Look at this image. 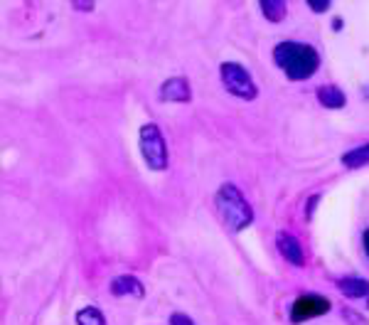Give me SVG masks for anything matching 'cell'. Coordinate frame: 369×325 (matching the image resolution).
<instances>
[{"mask_svg": "<svg viewBox=\"0 0 369 325\" xmlns=\"http://www.w3.org/2000/svg\"><path fill=\"white\" fill-rule=\"evenodd\" d=\"M261 13L269 22H281L288 13V6L283 0H261Z\"/></svg>", "mask_w": 369, "mask_h": 325, "instance_id": "8fae6325", "label": "cell"}, {"mask_svg": "<svg viewBox=\"0 0 369 325\" xmlns=\"http://www.w3.org/2000/svg\"><path fill=\"white\" fill-rule=\"evenodd\" d=\"M342 313H345V318H347L349 323H354V325H367V320H364V318H359L357 313H352V310H347V308H345Z\"/></svg>", "mask_w": 369, "mask_h": 325, "instance_id": "2e32d148", "label": "cell"}, {"mask_svg": "<svg viewBox=\"0 0 369 325\" xmlns=\"http://www.w3.org/2000/svg\"><path fill=\"white\" fill-rule=\"evenodd\" d=\"M342 165L345 168H364V165H369V143H364V146L345 153Z\"/></svg>", "mask_w": 369, "mask_h": 325, "instance_id": "7c38bea8", "label": "cell"}, {"mask_svg": "<svg viewBox=\"0 0 369 325\" xmlns=\"http://www.w3.org/2000/svg\"><path fill=\"white\" fill-rule=\"evenodd\" d=\"M170 325H195V323L190 320V315H185V313H172V315H170Z\"/></svg>", "mask_w": 369, "mask_h": 325, "instance_id": "5bb4252c", "label": "cell"}, {"mask_svg": "<svg viewBox=\"0 0 369 325\" xmlns=\"http://www.w3.org/2000/svg\"><path fill=\"white\" fill-rule=\"evenodd\" d=\"M276 247H278L281 257L286 259L288 264H293V266H303V264H306L301 241H298L293 234H288V232H281V234L276 236Z\"/></svg>", "mask_w": 369, "mask_h": 325, "instance_id": "52a82bcc", "label": "cell"}, {"mask_svg": "<svg viewBox=\"0 0 369 325\" xmlns=\"http://www.w3.org/2000/svg\"><path fill=\"white\" fill-rule=\"evenodd\" d=\"M190 99H193V91H190V82L185 77H170L163 82L160 101H167V104H188Z\"/></svg>", "mask_w": 369, "mask_h": 325, "instance_id": "8992f818", "label": "cell"}, {"mask_svg": "<svg viewBox=\"0 0 369 325\" xmlns=\"http://www.w3.org/2000/svg\"><path fill=\"white\" fill-rule=\"evenodd\" d=\"M111 294L114 296H130V298H143V296H146V289H143V283L138 281L135 276L123 273V276H119V278L111 281Z\"/></svg>", "mask_w": 369, "mask_h": 325, "instance_id": "ba28073f", "label": "cell"}, {"mask_svg": "<svg viewBox=\"0 0 369 325\" xmlns=\"http://www.w3.org/2000/svg\"><path fill=\"white\" fill-rule=\"evenodd\" d=\"M273 62L291 82H306L320 69V54L310 45L283 40L273 47Z\"/></svg>", "mask_w": 369, "mask_h": 325, "instance_id": "6da1fadb", "label": "cell"}, {"mask_svg": "<svg viewBox=\"0 0 369 325\" xmlns=\"http://www.w3.org/2000/svg\"><path fill=\"white\" fill-rule=\"evenodd\" d=\"M308 8H310L312 13H325V10H330V3H315V0H308Z\"/></svg>", "mask_w": 369, "mask_h": 325, "instance_id": "9a60e30c", "label": "cell"}, {"mask_svg": "<svg viewBox=\"0 0 369 325\" xmlns=\"http://www.w3.org/2000/svg\"><path fill=\"white\" fill-rule=\"evenodd\" d=\"M91 3H74V10H91Z\"/></svg>", "mask_w": 369, "mask_h": 325, "instance_id": "ac0fdd59", "label": "cell"}, {"mask_svg": "<svg viewBox=\"0 0 369 325\" xmlns=\"http://www.w3.org/2000/svg\"><path fill=\"white\" fill-rule=\"evenodd\" d=\"M214 205H217L219 220L229 232H241L254 222V210L234 185H222L214 195Z\"/></svg>", "mask_w": 369, "mask_h": 325, "instance_id": "7a4b0ae2", "label": "cell"}, {"mask_svg": "<svg viewBox=\"0 0 369 325\" xmlns=\"http://www.w3.org/2000/svg\"><path fill=\"white\" fill-rule=\"evenodd\" d=\"M138 141H141V153L146 158L148 168L151 170H165L167 168V146L163 131L156 123H146L138 133Z\"/></svg>", "mask_w": 369, "mask_h": 325, "instance_id": "277c9868", "label": "cell"}, {"mask_svg": "<svg viewBox=\"0 0 369 325\" xmlns=\"http://www.w3.org/2000/svg\"><path fill=\"white\" fill-rule=\"evenodd\" d=\"M364 252H367V257H369V229L364 232Z\"/></svg>", "mask_w": 369, "mask_h": 325, "instance_id": "d6986e66", "label": "cell"}, {"mask_svg": "<svg viewBox=\"0 0 369 325\" xmlns=\"http://www.w3.org/2000/svg\"><path fill=\"white\" fill-rule=\"evenodd\" d=\"M77 325H106V318L99 308L94 305H86L77 313Z\"/></svg>", "mask_w": 369, "mask_h": 325, "instance_id": "4fadbf2b", "label": "cell"}, {"mask_svg": "<svg viewBox=\"0 0 369 325\" xmlns=\"http://www.w3.org/2000/svg\"><path fill=\"white\" fill-rule=\"evenodd\" d=\"M219 77H222L224 89H227L232 96H236V99L254 101L256 96H259V86H256V82L251 79V74L246 72L241 64L222 62V67H219Z\"/></svg>", "mask_w": 369, "mask_h": 325, "instance_id": "3957f363", "label": "cell"}, {"mask_svg": "<svg viewBox=\"0 0 369 325\" xmlns=\"http://www.w3.org/2000/svg\"><path fill=\"white\" fill-rule=\"evenodd\" d=\"M338 289L347 298H367L369 296V281L359 276H342L338 278Z\"/></svg>", "mask_w": 369, "mask_h": 325, "instance_id": "9c48e42d", "label": "cell"}, {"mask_svg": "<svg viewBox=\"0 0 369 325\" xmlns=\"http://www.w3.org/2000/svg\"><path fill=\"white\" fill-rule=\"evenodd\" d=\"M317 199H320V195H312L310 202H308V210H306V220H312V210L317 207Z\"/></svg>", "mask_w": 369, "mask_h": 325, "instance_id": "e0dca14e", "label": "cell"}, {"mask_svg": "<svg viewBox=\"0 0 369 325\" xmlns=\"http://www.w3.org/2000/svg\"><path fill=\"white\" fill-rule=\"evenodd\" d=\"M330 308H333V303H330L325 296L306 294L293 303L291 320L293 323H306V320H310V318H320V315H325Z\"/></svg>", "mask_w": 369, "mask_h": 325, "instance_id": "5b68a950", "label": "cell"}, {"mask_svg": "<svg viewBox=\"0 0 369 325\" xmlns=\"http://www.w3.org/2000/svg\"><path fill=\"white\" fill-rule=\"evenodd\" d=\"M317 101H320L325 109H342V106L347 104V96H345V91L340 89V86L325 84L317 89Z\"/></svg>", "mask_w": 369, "mask_h": 325, "instance_id": "30bf717a", "label": "cell"}]
</instances>
